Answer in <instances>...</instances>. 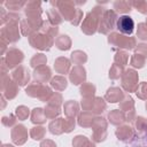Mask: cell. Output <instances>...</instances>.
<instances>
[{"label": "cell", "instance_id": "obj_14", "mask_svg": "<svg viewBox=\"0 0 147 147\" xmlns=\"http://www.w3.org/2000/svg\"><path fill=\"white\" fill-rule=\"evenodd\" d=\"M69 80L72 85H82L86 82V69L83 65H74L69 72Z\"/></svg>", "mask_w": 147, "mask_h": 147}, {"label": "cell", "instance_id": "obj_25", "mask_svg": "<svg viewBox=\"0 0 147 147\" xmlns=\"http://www.w3.org/2000/svg\"><path fill=\"white\" fill-rule=\"evenodd\" d=\"M46 15H47V21L54 25V26H57L60 25L62 22H63V17L61 16L60 11L56 9V8H49L46 10Z\"/></svg>", "mask_w": 147, "mask_h": 147}, {"label": "cell", "instance_id": "obj_10", "mask_svg": "<svg viewBox=\"0 0 147 147\" xmlns=\"http://www.w3.org/2000/svg\"><path fill=\"white\" fill-rule=\"evenodd\" d=\"M3 59H5V62L8 67V69H16L23 62L24 53L16 47H11V48H8Z\"/></svg>", "mask_w": 147, "mask_h": 147}, {"label": "cell", "instance_id": "obj_21", "mask_svg": "<svg viewBox=\"0 0 147 147\" xmlns=\"http://www.w3.org/2000/svg\"><path fill=\"white\" fill-rule=\"evenodd\" d=\"M95 117L96 116L90 111H80L79 115L77 116V123L80 127L87 129V127L92 126V123H93Z\"/></svg>", "mask_w": 147, "mask_h": 147}, {"label": "cell", "instance_id": "obj_44", "mask_svg": "<svg viewBox=\"0 0 147 147\" xmlns=\"http://www.w3.org/2000/svg\"><path fill=\"white\" fill-rule=\"evenodd\" d=\"M92 130L95 129H107L108 127V121L102 116H96L92 123Z\"/></svg>", "mask_w": 147, "mask_h": 147}, {"label": "cell", "instance_id": "obj_12", "mask_svg": "<svg viewBox=\"0 0 147 147\" xmlns=\"http://www.w3.org/2000/svg\"><path fill=\"white\" fill-rule=\"evenodd\" d=\"M11 141L17 145L22 146L28 141V129L23 124H16L10 131Z\"/></svg>", "mask_w": 147, "mask_h": 147}, {"label": "cell", "instance_id": "obj_18", "mask_svg": "<svg viewBox=\"0 0 147 147\" xmlns=\"http://www.w3.org/2000/svg\"><path fill=\"white\" fill-rule=\"evenodd\" d=\"M54 70L56 74H60L64 76L65 74H69L71 70V61L70 59L65 56H59L54 61Z\"/></svg>", "mask_w": 147, "mask_h": 147}, {"label": "cell", "instance_id": "obj_5", "mask_svg": "<svg viewBox=\"0 0 147 147\" xmlns=\"http://www.w3.org/2000/svg\"><path fill=\"white\" fill-rule=\"evenodd\" d=\"M52 6H54L61 14V16L63 17L64 21L68 22H72L76 14H77V9L78 7H76V2L72 0H52L49 2Z\"/></svg>", "mask_w": 147, "mask_h": 147}, {"label": "cell", "instance_id": "obj_54", "mask_svg": "<svg viewBox=\"0 0 147 147\" xmlns=\"http://www.w3.org/2000/svg\"><path fill=\"white\" fill-rule=\"evenodd\" d=\"M125 118H126V122L130 124V123H134L136 118H137V115H136V109L133 110H130L127 113H125Z\"/></svg>", "mask_w": 147, "mask_h": 147}, {"label": "cell", "instance_id": "obj_53", "mask_svg": "<svg viewBox=\"0 0 147 147\" xmlns=\"http://www.w3.org/2000/svg\"><path fill=\"white\" fill-rule=\"evenodd\" d=\"M82 22H83V10H82L80 8H78V9H77V14H76L74 21L71 22V24H72L74 26H77V25H79Z\"/></svg>", "mask_w": 147, "mask_h": 147}, {"label": "cell", "instance_id": "obj_22", "mask_svg": "<svg viewBox=\"0 0 147 147\" xmlns=\"http://www.w3.org/2000/svg\"><path fill=\"white\" fill-rule=\"evenodd\" d=\"M30 121H31V123H33L36 125L45 124L47 121V117L45 115L44 108H40V107L33 108L31 111V115H30Z\"/></svg>", "mask_w": 147, "mask_h": 147}, {"label": "cell", "instance_id": "obj_39", "mask_svg": "<svg viewBox=\"0 0 147 147\" xmlns=\"http://www.w3.org/2000/svg\"><path fill=\"white\" fill-rule=\"evenodd\" d=\"M92 141H94L95 144L96 142H102L107 139V129H95V130H92Z\"/></svg>", "mask_w": 147, "mask_h": 147}, {"label": "cell", "instance_id": "obj_50", "mask_svg": "<svg viewBox=\"0 0 147 147\" xmlns=\"http://www.w3.org/2000/svg\"><path fill=\"white\" fill-rule=\"evenodd\" d=\"M90 139L83 134H78L72 139V147H84Z\"/></svg>", "mask_w": 147, "mask_h": 147}, {"label": "cell", "instance_id": "obj_40", "mask_svg": "<svg viewBox=\"0 0 147 147\" xmlns=\"http://www.w3.org/2000/svg\"><path fill=\"white\" fill-rule=\"evenodd\" d=\"M130 64L134 69H141L146 64V57H144L141 55H138V54H133L130 59Z\"/></svg>", "mask_w": 147, "mask_h": 147}, {"label": "cell", "instance_id": "obj_48", "mask_svg": "<svg viewBox=\"0 0 147 147\" xmlns=\"http://www.w3.org/2000/svg\"><path fill=\"white\" fill-rule=\"evenodd\" d=\"M16 122H17V117L15 115H13V114H9L7 116H2L1 117V123L6 127H11V126L14 127L16 125Z\"/></svg>", "mask_w": 147, "mask_h": 147}, {"label": "cell", "instance_id": "obj_28", "mask_svg": "<svg viewBox=\"0 0 147 147\" xmlns=\"http://www.w3.org/2000/svg\"><path fill=\"white\" fill-rule=\"evenodd\" d=\"M113 7L116 13H121V14H127L133 8L131 1H127V0H116L113 3Z\"/></svg>", "mask_w": 147, "mask_h": 147}, {"label": "cell", "instance_id": "obj_2", "mask_svg": "<svg viewBox=\"0 0 147 147\" xmlns=\"http://www.w3.org/2000/svg\"><path fill=\"white\" fill-rule=\"evenodd\" d=\"M42 14V8H41V2L37 0H30L26 2L24 7V15L25 20L36 29V31H40L41 25L44 23V20L41 18Z\"/></svg>", "mask_w": 147, "mask_h": 147}, {"label": "cell", "instance_id": "obj_13", "mask_svg": "<svg viewBox=\"0 0 147 147\" xmlns=\"http://www.w3.org/2000/svg\"><path fill=\"white\" fill-rule=\"evenodd\" d=\"M116 29L122 34L131 36L133 30H134V21H133V18L131 16H129V15L119 16L118 20H117V23H116Z\"/></svg>", "mask_w": 147, "mask_h": 147}, {"label": "cell", "instance_id": "obj_47", "mask_svg": "<svg viewBox=\"0 0 147 147\" xmlns=\"http://www.w3.org/2000/svg\"><path fill=\"white\" fill-rule=\"evenodd\" d=\"M137 37L142 40V41H147V24L145 22L138 23L137 26Z\"/></svg>", "mask_w": 147, "mask_h": 147}, {"label": "cell", "instance_id": "obj_17", "mask_svg": "<svg viewBox=\"0 0 147 147\" xmlns=\"http://www.w3.org/2000/svg\"><path fill=\"white\" fill-rule=\"evenodd\" d=\"M124 95L125 94H124V92H123L122 88H119L117 86H111V87H109L106 91L103 99L107 102H109V103H119L123 100Z\"/></svg>", "mask_w": 147, "mask_h": 147}, {"label": "cell", "instance_id": "obj_59", "mask_svg": "<svg viewBox=\"0 0 147 147\" xmlns=\"http://www.w3.org/2000/svg\"><path fill=\"white\" fill-rule=\"evenodd\" d=\"M145 23H146V24H147V18H146V22H145Z\"/></svg>", "mask_w": 147, "mask_h": 147}, {"label": "cell", "instance_id": "obj_57", "mask_svg": "<svg viewBox=\"0 0 147 147\" xmlns=\"http://www.w3.org/2000/svg\"><path fill=\"white\" fill-rule=\"evenodd\" d=\"M1 147H15L14 145H10V144H2Z\"/></svg>", "mask_w": 147, "mask_h": 147}, {"label": "cell", "instance_id": "obj_41", "mask_svg": "<svg viewBox=\"0 0 147 147\" xmlns=\"http://www.w3.org/2000/svg\"><path fill=\"white\" fill-rule=\"evenodd\" d=\"M134 129L138 133H145L147 132V119L142 116H137L134 121Z\"/></svg>", "mask_w": 147, "mask_h": 147}, {"label": "cell", "instance_id": "obj_1", "mask_svg": "<svg viewBox=\"0 0 147 147\" xmlns=\"http://www.w3.org/2000/svg\"><path fill=\"white\" fill-rule=\"evenodd\" d=\"M105 8L101 6H95L92 8L91 11H88L85 16V18L82 22L80 25V30L83 33H85L86 36H92L95 32H98V28H99V22L101 16L105 13Z\"/></svg>", "mask_w": 147, "mask_h": 147}, {"label": "cell", "instance_id": "obj_55", "mask_svg": "<svg viewBox=\"0 0 147 147\" xmlns=\"http://www.w3.org/2000/svg\"><path fill=\"white\" fill-rule=\"evenodd\" d=\"M39 147H56V144L52 139H42Z\"/></svg>", "mask_w": 147, "mask_h": 147}, {"label": "cell", "instance_id": "obj_20", "mask_svg": "<svg viewBox=\"0 0 147 147\" xmlns=\"http://www.w3.org/2000/svg\"><path fill=\"white\" fill-rule=\"evenodd\" d=\"M79 103L76 100H68L63 103V113L67 117H72L75 118L76 116L79 115Z\"/></svg>", "mask_w": 147, "mask_h": 147}, {"label": "cell", "instance_id": "obj_7", "mask_svg": "<svg viewBox=\"0 0 147 147\" xmlns=\"http://www.w3.org/2000/svg\"><path fill=\"white\" fill-rule=\"evenodd\" d=\"M117 20H118L117 13L114 9H106L100 18L98 32L101 34H109L116 28Z\"/></svg>", "mask_w": 147, "mask_h": 147}, {"label": "cell", "instance_id": "obj_11", "mask_svg": "<svg viewBox=\"0 0 147 147\" xmlns=\"http://www.w3.org/2000/svg\"><path fill=\"white\" fill-rule=\"evenodd\" d=\"M11 78L18 85V86H22V87H26L30 83V79H31V76H30V72L28 70L26 67L24 65H20L17 67L16 69L13 70L11 72Z\"/></svg>", "mask_w": 147, "mask_h": 147}, {"label": "cell", "instance_id": "obj_42", "mask_svg": "<svg viewBox=\"0 0 147 147\" xmlns=\"http://www.w3.org/2000/svg\"><path fill=\"white\" fill-rule=\"evenodd\" d=\"M31 115V113H30V109L26 107V106H18V107H16V109H15V116L17 117V119H20V121H25V119H28V117Z\"/></svg>", "mask_w": 147, "mask_h": 147}, {"label": "cell", "instance_id": "obj_27", "mask_svg": "<svg viewBox=\"0 0 147 147\" xmlns=\"http://www.w3.org/2000/svg\"><path fill=\"white\" fill-rule=\"evenodd\" d=\"M96 92V87L92 83L85 82L79 86V94L82 98H94Z\"/></svg>", "mask_w": 147, "mask_h": 147}, {"label": "cell", "instance_id": "obj_33", "mask_svg": "<svg viewBox=\"0 0 147 147\" xmlns=\"http://www.w3.org/2000/svg\"><path fill=\"white\" fill-rule=\"evenodd\" d=\"M119 109L124 113H127L130 110L134 109V100L130 94H125L123 100L119 102Z\"/></svg>", "mask_w": 147, "mask_h": 147}, {"label": "cell", "instance_id": "obj_38", "mask_svg": "<svg viewBox=\"0 0 147 147\" xmlns=\"http://www.w3.org/2000/svg\"><path fill=\"white\" fill-rule=\"evenodd\" d=\"M20 29H21V33L24 36V37H30V36H32L33 33H36L37 31L34 30V28L25 20V18H23V20H21V22H20Z\"/></svg>", "mask_w": 147, "mask_h": 147}, {"label": "cell", "instance_id": "obj_36", "mask_svg": "<svg viewBox=\"0 0 147 147\" xmlns=\"http://www.w3.org/2000/svg\"><path fill=\"white\" fill-rule=\"evenodd\" d=\"M46 136V127L41 126V125H36L33 127H31L30 130V137L33 140H42Z\"/></svg>", "mask_w": 147, "mask_h": 147}, {"label": "cell", "instance_id": "obj_19", "mask_svg": "<svg viewBox=\"0 0 147 147\" xmlns=\"http://www.w3.org/2000/svg\"><path fill=\"white\" fill-rule=\"evenodd\" d=\"M107 121L108 123H110L111 125H116V126H119V125H123L125 122H126V118H125V113L122 111L121 109H113L108 113L107 115Z\"/></svg>", "mask_w": 147, "mask_h": 147}, {"label": "cell", "instance_id": "obj_31", "mask_svg": "<svg viewBox=\"0 0 147 147\" xmlns=\"http://www.w3.org/2000/svg\"><path fill=\"white\" fill-rule=\"evenodd\" d=\"M26 2L28 1H24V0H8L3 3V6L8 11L17 13L20 9H24Z\"/></svg>", "mask_w": 147, "mask_h": 147}, {"label": "cell", "instance_id": "obj_6", "mask_svg": "<svg viewBox=\"0 0 147 147\" xmlns=\"http://www.w3.org/2000/svg\"><path fill=\"white\" fill-rule=\"evenodd\" d=\"M25 94L30 98H37L42 102H47L52 96L53 91L52 87L47 86L46 84L33 83V84H29L25 87Z\"/></svg>", "mask_w": 147, "mask_h": 147}, {"label": "cell", "instance_id": "obj_9", "mask_svg": "<svg viewBox=\"0 0 147 147\" xmlns=\"http://www.w3.org/2000/svg\"><path fill=\"white\" fill-rule=\"evenodd\" d=\"M1 94L7 100H13L18 94V85L11 77H9V75L1 76Z\"/></svg>", "mask_w": 147, "mask_h": 147}, {"label": "cell", "instance_id": "obj_43", "mask_svg": "<svg viewBox=\"0 0 147 147\" xmlns=\"http://www.w3.org/2000/svg\"><path fill=\"white\" fill-rule=\"evenodd\" d=\"M46 103L61 108V106H63V96H62V94L59 93V92H53L52 96L49 98V100H48Z\"/></svg>", "mask_w": 147, "mask_h": 147}, {"label": "cell", "instance_id": "obj_34", "mask_svg": "<svg viewBox=\"0 0 147 147\" xmlns=\"http://www.w3.org/2000/svg\"><path fill=\"white\" fill-rule=\"evenodd\" d=\"M44 111H45V115H46L47 119H55V118L60 117L62 110H61L60 107H55V106L46 103V106L44 108Z\"/></svg>", "mask_w": 147, "mask_h": 147}, {"label": "cell", "instance_id": "obj_8", "mask_svg": "<svg viewBox=\"0 0 147 147\" xmlns=\"http://www.w3.org/2000/svg\"><path fill=\"white\" fill-rule=\"evenodd\" d=\"M121 85L122 88L127 92V93H132L137 91L138 86H139V75L138 71L134 70L133 68H129L125 69L124 74L121 77Z\"/></svg>", "mask_w": 147, "mask_h": 147}, {"label": "cell", "instance_id": "obj_23", "mask_svg": "<svg viewBox=\"0 0 147 147\" xmlns=\"http://www.w3.org/2000/svg\"><path fill=\"white\" fill-rule=\"evenodd\" d=\"M107 109V102L101 96H94L92 107L90 109V113L94 114L95 116H100L105 110Z\"/></svg>", "mask_w": 147, "mask_h": 147}, {"label": "cell", "instance_id": "obj_52", "mask_svg": "<svg viewBox=\"0 0 147 147\" xmlns=\"http://www.w3.org/2000/svg\"><path fill=\"white\" fill-rule=\"evenodd\" d=\"M134 54H138V55H141L144 57H147V44L145 42H141V44H138L134 48Z\"/></svg>", "mask_w": 147, "mask_h": 147}, {"label": "cell", "instance_id": "obj_3", "mask_svg": "<svg viewBox=\"0 0 147 147\" xmlns=\"http://www.w3.org/2000/svg\"><path fill=\"white\" fill-rule=\"evenodd\" d=\"M107 41L109 45L123 51H131L134 49L137 46V39L134 37L125 36L119 32H110L107 37Z\"/></svg>", "mask_w": 147, "mask_h": 147}, {"label": "cell", "instance_id": "obj_16", "mask_svg": "<svg viewBox=\"0 0 147 147\" xmlns=\"http://www.w3.org/2000/svg\"><path fill=\"white\" fill-rule=\"evenodd\" d=\"M116 138L119 141H124V142H129L131 141L134 136H136V130L130 125V124H123L117 126L116 131H115Z\"/></svg>", "mask_w": 147, "mask_h": 147}, {"label": "cell", "instance_id": "obj_56", "mask_svg": "<svg viewBox=\"0 0 147 147\" xmlns=\"http://www.w3.org/2000/svg\"><path fill=\"white\" fill-rule=\"evenodd\" d=\"M84 147H95V142H94V141H92V140H88Z\"/></svg>", "mask_w": 147, "mask_h": 147}, {"label": "cell", "instance_id": "obj_51", "mask_svg": "<svg viewBox=\"0 0 147 147\" xmlns=\"http://www.w3.org/2000/svg\"><path fill=\"white\" fill-rule=\"evenodd\" d=\"M93 100H94V98H82L80 107H82L83 111H90L92 103H93Z\"/></svg>", "mask_w": 147, "mask_h": 147}, {"label": "cell", "instance_id": "obj_30", "mask_svg": "<svg viewBox=\"0 0 147 147\" xmlns=\"http://www.w3.org/2000/svg\"><path fill=\"white\" fill-rule=\"evenodd\" d=\"M70 61L76 65H83L87 62V54L84 51L76 49L70 54Z\"/></svg>", "mask_w": 147, "mask_h": 147}, {"label": "cell", "instance_id": "obj_49", "mask_svg": "<svg viewBox=\"0 0 147 147\" xmlns=\"http://www.w3.org/2000/svg\"><path fill=\"white\" fill-rule=\"evenodd\" d=\"M136 95L140 100H147V83L146 82L139 83V86L136 91Z\"/></svg>", "mask_w": 147, "mask_h": 147}, {"label": "cell", "instance_id": "obj_32", "mask_svg": "<svg viewBox=\"0 0 147 147\" xmlns=\"http://www.w3.org/2000/svg\"><path fill=\"white\" fill-rule=\"evenodd\" d=\"M46 63H47V56L44 53H37L30 60V67L33 69L41 65H46Z\"/></svg>", "mask_w": 147, "mask_h": 147}, {"label": "cell", "instance_id": "obj_45", "mask_svg": "<svg viewBox=\"0 0 147 147\" xmlns=\"http://www.w3.org/2000/svg\"><path fill=\"white\" fill-rule=\"evenodd\" d=\"M131 3H132V7L134 9H137L140 14L147 15V1H145V0H133V1H131Z\"/></svg>", "mask_w": 147, "mask_h": 147}, {"label": "cell", "instance_id": "obj_15", "mask_svg": "<svg viewBox=\"0 0 147 147\" xmlns=\"http://www.w3.org/2000/svg\"><path fill=\"white\" fill-rule=\"evenodd\" d=\"M32 77H33L34 83H39V84L48 83L53 78L52 77V70L48 65H41V67L36 68L33 70Z\"/></svg>", "mask_w": 147, "mask_h": 147}, {"label": "cell", "instance_id": "obj_24", "mask_svg": "<svg viewBox=\"0 0 147 147\" xmlns=\"http://www.w3.org/2000/svg\"><path fill=\"white\" fill-rule=\"evenodd\" d=\"M49 84H51V87L54 88L56 92H62V91H64V90L67 88V86H68V80H67V78H65L64 76H62V75H56V76H54V77L51 79Z\"/></svg>", "mask_w": 147, "mask_h": 147}, {"label": "cell", "instance_id": "obj_58", "mask_svg": "<svg viewBox=\"0 0 147 147\" xmlns=\"http://www.w3.org/2000/svg\"><path fill=\"white\" fill-rule=\"evenodd\" d=\"M145 108H146V111H147V101H146V105H145Z\"/></svg>", "mask_w": 147, "mask_h": 147}, {"label": "cell", "instance_id": "obj_4", "mask_svg": "<svg viewBox=\"0 0 147 147\" xmlns=\"http://www.w3.org/2000/svg\"><path fill=\"white\" fill-rule=\"evenodd\" d=\"M55 39L56 38L52 37L51 34L41 32V31H38V32L33 33L32 36H30L28 38L29 44L32 48L39 49V51H42V52L49 51L52 48V46L55 44Z\"/></svg>", "mask_w": 147, "mask_h": 147}, {"label": "cell", "instance_id": "obj_46", "mask_svg": "<svg viewBox=\"0 0 147 147\" xmlns=\"http://www.w3.org/2000/svg\"><path fill=\"white\" fill-rule=\"evenodd\" d=\"M76 127V119L72 117H65L63 118V129L64 133H70Z\"/></svg>", "mask_w": 147, "mask_h": 147}, {"label": "cell", "instance_id": "obj_29", "mask_svg": "<svg viewBox=\"0 0 147 147\" xmlns=\"http://www.w3.org/2000/svg\"><path fill=\"white\" fill-rule=\"evenodd\" d=\"M48 130L54 136H60L64 132L63 129V118L62 117H57L55 119H53L49 124H48Z\"/></svg>", "mask_w": 147, "mask_h": 147}, {"label": "cell", "instance_id": "obj_26", "mask_svg": "<svg viewBox=\"0 0 147 147\" xmlns=\"http://www.w3.org/2000/svg\"><path fill=\"white\" fill-rule=\"evenodd\" d=\"M71 38L68 34H60L55 39V46L60 51H69L71 48Z\"/></svg>", "mask_w": 147, "mask_h": 147}, {"label": "cell", "instance_id": "obj_37", "mask_svg": "<svg viewBox=\"0 0 147 147\" xmlns=\"http://www.w3.org/2000/svg\"><path fill=\"white\" fill-rule=\"evenodd\" d=\"M127 61H129V53L126 51L119 49V51H117L115 53V55H114V63L119 64L122 67H125L127 64Z\"/></svg>", "mask_w": 147, "mask_h": 147}, {"label": "cell", "instance_id": "obj_35", "mask_svg": "<svg viewBox=\"0 0 147 147\" xmlns=\"http://www.w3.org/2000/svg\"><path fill=\"white\" fill-rule=\"evenodd\" d=\"M124 71H125L124 70V67H122L119 64H116V63H113L111 67H110V69H109L108 76H109V78L111 80H116V79H119L122 77V75L124 74Z\"/></svg>", "mask_w": 147, "mask_h": 147}]
</instances>
